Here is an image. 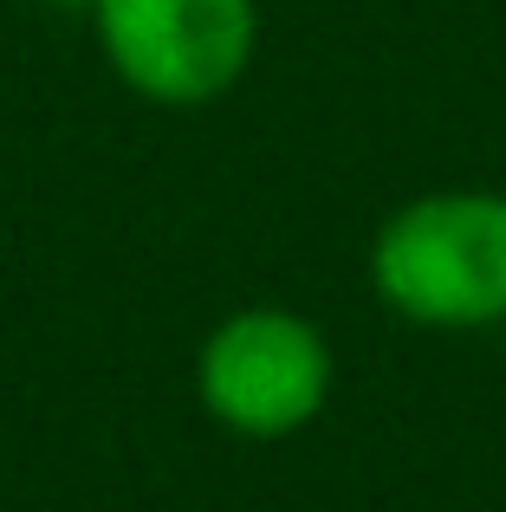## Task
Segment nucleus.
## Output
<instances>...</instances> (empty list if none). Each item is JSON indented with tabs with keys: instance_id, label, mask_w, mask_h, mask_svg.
<instances>
[{
	"instance_id": "1",
	"label": "nucleus",
	"mask_w": 506,
	"mask_h": 512,
	"mask_svg": "<svg viewBox=\"0 0 506 512\" xmlns=\"http://www.w3.org/2000/svg\"><path fill=\"white\" fill-rule=\"evenodd\" d=\"M370 286L422 331L506 325V195L435 188L403 201L370 240Z\"/></svg>"
},
{
	"instance_id": "2",
	"label": "nucleus",
	"mask_w": 506,
	"mask_h": 512,
	"mask_svg": "<svg viewBox=\"0 0 506 512\" xmlns=\"http://www.w3.org/2000/svg\"><path fill=\"white\" fill-rule=\"evenodd\" d=\"M195 396L241 441H286L331 402V344L305 312L241 305L195 350Z\"/></svg>"
},
{
	"instance_id": "3",
	"label": "nucleus",
	"mask_w": 506,
	"mask_h": 512,
	"mask_svg": "<svg viewBox=\"0 0 506 512\" xmlns=\"http://www.w3.org/2000/svg\"><path fill=\"white\" fill-rule=\"evenodd\" d=\"M98 52L163 111L228 98L260 46V0H91Z\"/></svg>"
},
{
	"instance_id": "4",
	"label": "nucleus",
	"mask_w": 506,
	"mask_h": 512,
	"mask_svg": "<svg viewBox=\"0 0 506 512\" xmlns=\"http://www.w3.org/2000/svg\"><path fill=\"white\" fill-rule=\"evenodd\" d=\"M52 7H91V0H52Z\"/></svg>"
}]
</instances>
